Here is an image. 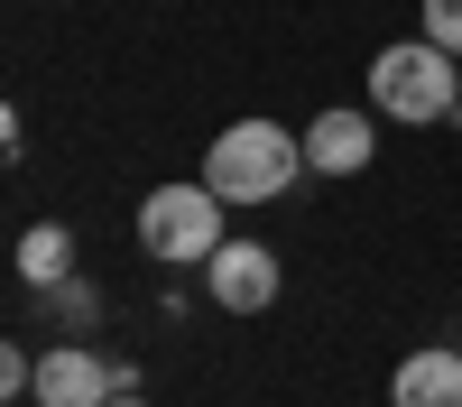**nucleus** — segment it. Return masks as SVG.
<instances>
[{"label": "nucleus", "mask_w": 462, "mask_h": 407, "mask_svg": "<svg viewBox=\"0 0 462 407\" xmlns=\"http://www.w3.org/2000/svg\"><path fill=\"white\" fill-rule=\"evenodd\" d=\"M296 176H315L305 167V130H287V121H231V130H213V148H204V185L222 204H278Z\"/></svg>", "instance_id": "1"}, {"label": "nucleus", "mask_w": 462, "mask_h": 407, "mask_svg": "<svg viewBox=\"0 0 462 407\" xmlns=\"http://www.w3.org/2000/svg\"><path fill=\"white\" fill-rule=\"evenodd\" d=\"M370 111H379V121H407V130L453 121V111H462V56H444L426 28L398 37V47H379L370 56Z\"/></svg>", "instance_id": "2"}, {"label": "nucleus", "mask_w": 462, "mask_h": 407, "mask_svg": "<svg viewBox=\"0 0 462 407\" xmlns=\"http://www.w3.org/2000/svg\"><path fill=\"white\" fill-rule=\"evenodd\" d=\"M222 195L204 176H185V185H148V204H139V250L158 259V269H204V259L231 241L222 232Z\"/></svg>", "instance_id": "3"}, {"label": "nucleus", "mask_w": 462, "mask_h": 407, "mask_svg": "<svg viewBox=\"0 0 462 407\" xmlns=\"http://www.w3.org/2000/svg\"><path fill=\"white\" fill-rule=\"evenodd\" d=\"M121 389H139V370L130 361H102L93 343H74V333H65V343H47V352H37V407H102V398H121Z\"/></svg>", "instance_id": "4"}, {"label": "nucleus", "mask_w": 462, "mask_h": 407, "mask_svg": "<svg viewBox=\"0 0 462 407\" xmlns=\"http://www.w3.org/2000/svg\"><path fill=\"white\" fill-rule=\"evenodd\" d=\"M278 287H287V269H278V250H268V241H222V250L204 259L213 315H268V306H278Z\"/></svg>", "instance_id": "5"}, {"label": "nucleus", "mask_w": 462, "mask_h": 407, "mask_svg": "<svg viewBox=\"0 0 462 407\" xmlns=\"http://www.w3.org/2000/svg\"><path fill=\"white\" fill-rule=\"evenodd\" d=\"M370 158H379V121H370L361 102H333V111L305 121V167H315V176H342V185H352Z\"/></svg>", "instance_id": "6"}, {"label": "nucleus", "mask_w": 462, "mask_h": 407, "mask_svg": "<svg viewBox=\"0 0 462 407\" xmlns=\"http://www.w3.org/2000/svg\"><path fill=\"white\" fill-rule=\"evenodd\" d=\"M389 407H462V352L453 343H426L389 370Z\"/></svg>", "instance_id": "7"}, {"label": "nucleus", "mask_w": 462, "mask_h": 407, "mask_svg": "<svg viewBox=\"0 0 462 407\" xmlns=\"http://www.w3.org/2000/svg\"><path fill=\"white\" fill-rule=\"evenodd\" d=\"M56 278H74V232H65V222H28V232H19V287L37 296Z\"/></svg>", "instance_id": "8"}, {"label": "nucleus", "mask_w": 462, "mask_h": 407, "mask_svg": "<svg viewBox=\"0 0 462 407\" xmlns=\"http://www.w3.org/2000/svg\"><path fill=\"white\" fill-rule=\"evenodd\" d=\"M37 315H56V324L74 333V343H84V333H93V324L111 315V296H102V287H93L84 269H74V278H56V287H37Z\"/></svg>", "instance_id": "9"}, {"label": "nucleus", "mask_w": 462, "mask_h": 407, "mask_svg": "<svg viewBox=\"0 0 462 407\" xmlns=\"http://www.w3.org/2000/svg\"><path fill=\"white\" fill-rule=\"evenodd\" d=\"M28 389H37V352L0 343V398H28Z\"/></svg>", "instance_id": "10"}, {"label": "nucleus", "mask_w": 462, "mask_h": 407, "mask_svg": "<svg viewBox=\"0 0 462 407\" xmlns=\"http://www.w3.org/2000/svg\"><path fill=\"white\" fill-rule=\"evenodd\" d=\"M426 37L444 56H462V0H426Z\"/></svg>", "instance_id": "11"}, {"label": "nucleus", "mask_w": 462, "mask_h": 407, "mask_svg": "<svg viewBox=\"0 0 462 407\" xmlns=\"http://www.w3.org/2000/svg\"><path fill=\"white\" fill-rule=\"evenodd\" d=\"M102 407H148V398H139V389H121V398H102Z\"/></svg>", "instance_id": "12"}]
</instances>
